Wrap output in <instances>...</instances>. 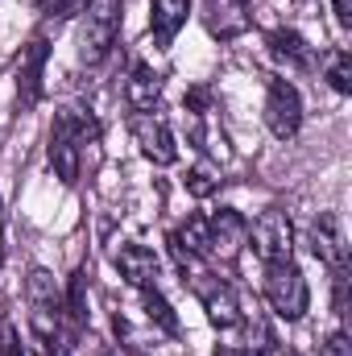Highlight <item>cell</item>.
<instances>
[{
  "mask_svg": "<svg viewBox=\"0 0 352 356\" xmlns=\"http://www.w3.org/2000/svg\"><path fill=\"white\" fill-rule=\"evenodd\" d=\"M99 141V120L83 112V108H63L54 116V129H50V166L58 182L75 186L83 175V158L88 149Z\"/></svg>",
  "mask_w": 352,
  "mask_h": 356,
  "instance_id": "1",
  "label": "cell"
},
{
  "mask_svg": "<svg viewBox=\"0 0 352 356\" xmlns=\"http://www.w3.org/2000/svg\"><path fill=\"white\" fill-rule=\"evenodd\" d=\"M83 21H79V58L88 67H99L116 38H120V21H125V0H88L83 8Z\"/></svg>",
  "mask_w": 352,
  "mask_h": 356,
  "instance_id": "2",
  "label": "cell"
},
{
  "mask_svg": "<svg viewBox=\"0 0 352 356\" xmlns=\"http://www.w3.org/2000/svg\"><path fill=\"white\" fill-rule=\"evenodd\" d=\"M265 298H269L273 315L286 319V323H298V319L307 315V307H311V290H307L303 269L294 266V257H290V261H273V266H265Z\"/></svg>",
  "mask_w": 352,
  "mask_h": 356,
  "instance_id": "3",
  "label": "cell"
},
{
  "mask_svg": "<svg viewBox=\"0 0 352 356\" xmlns=\"http://www.w3.org/2000/svg\"><path fill=\"white\" fill-rule=\"evenodd\" d=\"M46 63H50V42L38 33L21 46L17 63H13V79H17V112H33L38 99H42V75H46Z\"/></svg>",
  "mask_w": 352,
  "mask_h": 356,
  "instance_id": "4",
  "label": "cell"
},
{
  "mask_svg": "<svg viewBox=\"0 0 352 356\" xmlns=\"http://www.w3.org/2000/svg\"><path fill=\"white\" fill-rule=\"evenodd\" d=\"M265 124L278 141H294L303 129V95L290 79H269L265 83Z\"/></svg>",
  "mask_w": 352,
  "mask_h": 356,
  "instance_id": "5",
  "label": "cell"
},
{
  "mask_svg": "<svg viewBox=\"0 0 352 356\" xmlns=\"http://www.w3.org/2000/svg\"><path fill=\"white\" fill-rule=\"evenodd\" d=\"M249 241H253V253L262 257V266L273 261H290L294 257V228H290V216L286 211H262L253 224H249Z\"/></svg>",
  "mask_w": 352,
  "mask_h": 356,
  "instance_id": "6",
  "label": "cell"
},
{
  "mask_svg": "<svg viewBox=\"0 0 352 356\" xmlns=\"http://www.w3.org/2000/svg\"><path fill=\"white\" fill-rule=\"evenodd\" d=\"M245 245H249V220L241 211L220 207L216 216H207V257L237 261Z\"/></svg>",
  "mask_w": 352,
  "mask_h": 356,
  "instance_id": "7",
  "label": "cell"
},
{
  "mask_svg": "<svg viewBox=\"0 0 352 356\" xmlns=\"http://www.w3.org/2000/svg\"><path fill=\"white\" fill-rule=\"evenodd\" d=\"M133 137H137V149H141L145 162H154V166H175L178 162L175 133H170V124H166L162 116L141 112V116L133 120Z\"/></svg>",
  "mask_w": 352,
  "mask_h": 356,
  "instance_id": "8",
  "label": "cell"
},
{
  "mask_svg": "<svg viewBox=\"0 0 352 356\" xmlns=\"http://www.w3.org/2000/svg\"><path fill=\"white\" fill-rule=\"evenodd\" d=\"M203 21L216 38H241L253 25V0H203Z\"/></svg>",
  "mask_w": 352,
  "mask_h": 356,
  "instance_id": "9",
  "label": "cell"
},
{
  "mask_svg": "<svg viewBox=\"0 0 352 356\" xmlns=\"http://www.w3.org/2000/svg\"><path fill=\"white\" fill-rule=\"evenodd\" d=\"M112 261H116V269L125 273L129 286H137V290H154V286H158L162 261H158L154 249H145V245H120Z\"/></svg>",
  "mask_w": 352,
  "mask_h": 356,
  "instance_id": "10",
  "label": "cell"
},
{
  "mask_svg": "<svg viewBox=\"0 0 352 356\" xmlns=\"http://www.w3.org/2000/svg\"><path fill=\"white\" fill-rule=\"evenodd\" d=\"M307 241H311V253L323 261L328 269L344 266L349 261V249H344V232H340V224H336V216H319L315 224H311V232H307Z\"/></svg>",
  "mask_w": 352,
  "mask_h": 356,
  "instance_id": "11",
  "label": "cell"
},
{
  "mask_svg": "<svg viewBox=\"0 0 352 356\" xmlns=\"http://www.w3.org/2000/svg\"><path fill=\"white\" fill-rule=\"evenodd\" d=\"M186 17H191V0H154V8H150V33H154L158 50H166L182 33Z\"/></svg>",
  "mask_w": 352,
  "mask_h": 356,
  "instance_id": "12",
  "label": "cell"
},
{
  "mask_svg": "<svg viewBox=\"0 0 352 356\" xmlns=\"http://www.w3.org/2000/svg\"><path fill=\"white\" fill-rule=\"evenodd\" d=\"M265 46H269V58H278L282 67L290 71H307L315 58H311V46L298 29H269L265 33Z\"/></svg>",
  "mask_w": 352,
  "mask_h": 356,
  "instance_id": "13",
  "label": "cell"
},
{
  "mask_svg": "<svg viewBox=\"0 0 352 356\" xmlns=\"http://www.w3.org/2000/svg\"><path fill=\"white\" fill-rule=\"evenodd\" d=\"M125 95L137 112H154L158 99H162V75L150 67V63H133L129 71V83H125Z\"/></svg>",
  "mask_w": 352,
  "mask_h": 356,
  "instance_id": "14",
  "label": "cell"
},
{
  "mask_svg": "<svg viewBox=\"0 0 352 356\" xmlns=\"http://www.w3.org/2000/svg\"><path fill=\"white\" fill-rule=\"evenodd\" d=\"M141 302H145L150 323H158L166 336H178V315L170 311V302L162 298V290H158V286H154V290H141Z\"/></svg>",
  "mask_w": 352,
  "mask_h": 356,
  "instance_id": "15",
  "label": "cell"
},
{
  "mask_svg": "<svg viewBox=\"0 0 352 356\" xmlns=\"http://www.w3.org/2000/svg\"><path fill=\"white\" fill-rule=\"evenodd\" d=\"M175 241L195 253V257H207V216H186V224L175 232Z\"/></svg>",
  "mask_w": 352,
  "mask_h": 356,
  "instance_id": "16",
  "label": "cell"
},
{
  "mask_svg": "<svg viewBox=\"0 0 352 356\" xmlns=\"http://www.w3.org/2000/svg\"><path fill=\"white\" fill-rule=\"evenodd\" d=\"M328 83L340 91V95L352 91V54L349 50H336V54L328 58Z\"/></svg>",
  "mask_w": 352,
  "mask_h": 356,
  "instance_id": "17",
  "label": "cell"
},
{
  "mask_svg": "<svg viewBox=\"0 0 352 356\" xmlns=\"http://www.w3.org/2000/svg\"><path fill=\"white\" fill-rule=\"evenodd\" d=\"M0 356H25V344H21V332L13 319H0Z\"/></svg>",
  "mask_w": 352,
  "mask_h": 356,
  "instance_id": "18",
  "label": "cell"
},
{
  "mask_svg": "<svg viewBox=\"0 0 352 356\" xmlns=\"http://www.w3.org/2000/svg\"><path fill=\"white\" fill-rule=\"evenodd\" d=\"M38 8H42L50 21H67V17H75V13L83 8V0H38Z\"/></svg>",
  "mask_w": 352,
  "mask_h": 356,
  "instance_id": "19",
  "label": "cell"
},
{
  "mask_svg": "<svg viewBox=\"0 0 352 356\" xmlns=\"http://www.w3.org/2000/svg\"><path fill=\"white\" fill-rule=\"evenodd\" d=\"M186 186H191V195H199V199H207V195H211V191L220 186V178L211 175L207 166H199V170H191V175H186Z\"/></svg>",
  "mask_w": 352,
  "mask_h": 356,
  "instance_id": "20",
  "label": "cell"
},
{
  "mask_svg": "<svg viewBox=\"0 0 352 356\" xmlns=\"http://www.w3.org/2000/svg\"><path fill=\"white\" fill-rule=\"evenodd\" d=\"M315 356H349V332L340 327V332H332L323 344H319V353Z\"/></svg>",
  "mask_w": 352,
  "mask_h": 356,
  "instance_id": "21",
  "label": "cell"
},
{
  "mask_svg": "<svg viewBox=\"0 0 352 356\" xmlns=\"http://www.w3.org/2000/svg\"><path fill=\"white\" fill-rule=\"evenodd\" d=\"M336 21H340L344 29L352 25V0H336Z\"/></svg>",
  "mask_w": 352,
  "mask_h": 356,
  "instance_id": "22",
  "label": "cell"
},
{
  "mask_svg": "<svg viewBox=\"0 0 352 356\" xmlns=\"http://www.w3.org/2000/svg\"><path fill=\"white\" fill-rule=\"evenodd\" d=\"M0 266H4V216H0Z\"/></svg>",
  "mask_w": 352,
  "mask_h": 356,
  "instance_id": "23",
  "label": "cell"
},
{
  "mask_svg": "<svg viewBox=\"0 0 352 356\" xmlns=\"http://www.w3.org/2000/svg\"><path fill=\"white\" fill-rule=\"evenodd\" d=\"M216 356H241L237 348H216Z\"/></svg>",
  "mask_w": 352,
  "mask_h": 356,
  "instance_id": "24",
  "label": "cell"
}]
</instances>
